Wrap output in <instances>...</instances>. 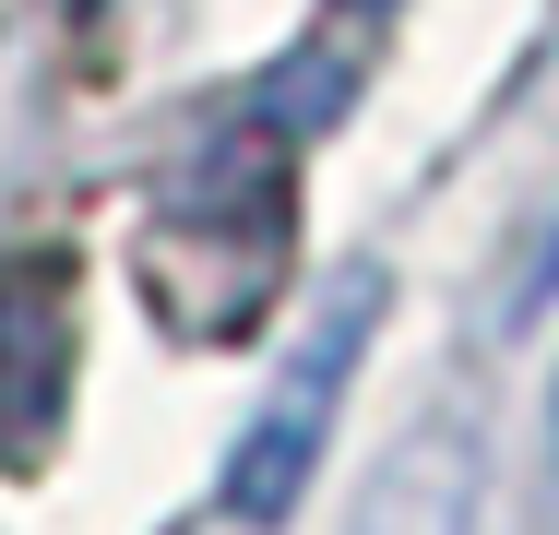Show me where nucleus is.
I'll list each match as a JSON object with an SVG mask.
<instances>
[{
  "mask_svg": "<svg viewBox=\"0 0 559 535\" xmlns=\"http://www.w3.org/2000/svg\"><path fill=\"white\" fill-rule=\"evenodd\" d=\"M286 226H298V167H286V131L274 119H238L215 131L143 214V298L167 310V333L226 345L274 310L286 286Z\"/></svg>",
  "mask_w": 559,
  "mask_h": 535,
  "instance_id": "obj_1",
  "label": "nucleus"
},
{
  "mask_svg": "<svg viewBox=\"0 0 559 535\" xmlns=\"http://www.w3.org/2000/svg\"><path fill=\"white\" fill-rule=\"evenodd\" d=\"M393 310V274L381 262H345L334 286L310 298L298 321V345H286V369H274V393H262V417L238 428V452H226V524H286L298 500H310V476H322V440L345 417V381H357V357H369V333Z\"/></svg>",
  "mask_w": 559,
  "mask_h": 535,
  "instance_id": "obj_2",
  "label": "nucleus"
},
{
  "mask_svg": "<svg viewBox=\"0 0 559 535\" xmlns=\"http://www.w3.org/2000/svg\"><path fill=\"white\" fill-rule=\"evenodd\" d=\"M60 405H72V262L12 250L0 262V464L48 452Z\"/></svg>",
  "mask_w": 559,
  "mask_h": 535,
  "instance_id": "obj_3",
  "label": "nucleus"
},
{
  "mask_svg": "<svg viewBox=\"0 0 559 535\" xmlns=\"http://www.w3.org/2000/svg\"><path fill=\"white\" fill-rule=\"evenodd\" d=\"M476 524V428L464 417H417L381 476L357 488V524L345 535H464Z\"/></svg>",
  "mask_w": 559,
  "mask_h": 535,
  "instance_id": "obj_4",
  "label": "nucleus"
}]
</instances>
